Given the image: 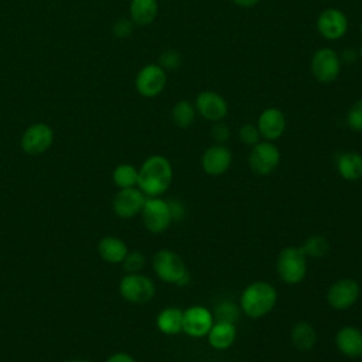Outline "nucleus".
<instances>
[{
	"label": "nucleus",
	"mask_w": 362,
	"mask_h": 362,
	"mask_svg": "<svg viewBox=\"0 0 362 362\" xmlns=\"http://www.w3.org/2000/svg\"><path fill=\"white\" fill-rule=\"evenodd\" d=\"M171 182L173 165L164 156H150L139 168L137 188L146 197H161L168 191Z\"/></svg>",
	"instance_id": "nucleus-1"
},
{
	"label": "nucleus",
	"mask_w": 362,
	"mask_h": 362,
	"mask_svg": "<svg viewBox=\"0 0 362 362\" xmlns=\"http://www.w3.org/2000/svg\"><path fill=\"white\" fill-rule=\"evenodd\" d=\"M277 297V290L272 283L257 280L243 288L239 297V307L249 318H262L276 307Z\"/></svg>",
	"instance_id": "nucleus-2"
},
{
	"label": "nucleus",
	"mask_w": 362,
	"mask_h": 362,
	"mask_svg": "<svg viewBox=\"0 0 362 362\" xmlns=\"http://www.w3.org/2000/svg\"><path fill=\"white\" fill-rule=\"evenodd\" d=\"M153 272L168 284L185 286L189 281V273L184 259L174 250L161 249L153 256Z\"/></svg>",
	"instance_id": "nucleus-3"
},
{
	"label": "nucleus",
	"mask_w": 362,
	"mask_h": 362,
	"mask_svg": "<svg viewBox=\"0 0 362 362\" xmlns=\"http://www.w3.org/2000/svg\"><path fill=\"white\" fill-rule=\"evenodd\" d=\"M276 270L283 283L298 284L307 274V256L300 246H287L277 255Z\"/></svg>",
	"instance_id": "nucleus-4"
},
{
	"label": "nucleus",
	"mask_w": 362,
	"mask_h": 362,
	"mask_svg": "<svg viewBox=\"0 0 362 362\" xmlns=\"http://www.w3.org/2000/svg\"><path fill=\"white\" fill-rule=\"evenodd\" d=\"M119 293L127 303L146 304L156 296V284L141 273H127L119 281Z\"/></svg>",
	"instance_id": "nucleus-5"
},
{
	"label": "nucleus",
	"mask_w": 362,
	"mask_h": 362,
	"mask_svg": "<svg viewBox=\"0 0 362 362\" xmlns=\"http://www.w3.org/2000/svg\"><path fill=\"white\" fill-rule=\"evenodd\" d=\"M140 214L144 228L154 235L165 232L173 223L168 201L160 197H147Z\"/></svg>",
	"instance_id": "nucleus-6"
},
{
	"label": "nucleus",
	"mask_w": 362,
	"mask_h": 362,
	"mask_svg": "<svg viewBox=\"0 0 362 362\" xmlns=\"http://www.w3.org/2000/svg\"><path fill=\"white\" fill-rule=\"evenodd\" d=\"M249 167L259 177H266L274 173L280 164V150L273 141H259L252 146L249 153Z\"/></svg>",
	"instance_id": "nucleus-7"
},
{
	"label": "nucleus",
	"mask_w": 362,
	"mask_h": 362,
	"mask_svg": "<svg viewBox=\"0 0 362 362\" xmlns=\"http://www.w3.org/2000/svg\"><path fill=\"white\" fill-rule=\"evenodd\" d=\"M359 294H361V287L358 281L351 277H344L334 281L328 287L327 303L334 310L345 311L358 301Z\"/></svg>",
	"instance_id": "nucleus-8"
},
{
	"label": "nucleus",
	"mask_w": 362,
	"mask_h": 362,
	"mask_svg": "<svg viewBox=\"0 0 362 362\" xmlns=\"http://www.w3.org/2000/svg\"><path fill=\"white\" fill-rule=\"evenodd\" d=\"M311 74L321 83L334 82L341 72V58L332 48H320L311 57Z\"/></svg>",
	"instance_id": "nucleus-9"
},
{
	"label": "nucleus",
	"mask_w": 362,
	"mask_h": 362,
	"mask_svg": "<svg viewBox=\"0 0 362 362\" xmlns=\"http://www.w3.org/2000/svg\"><path fill=\"white\" fill-rule=\"evenodd\" d=\"M134 85L141 96L154 98L164 90L167 74L158 64H147L137 72Z\"/></svg>",
	"instance_id": "nucleus-10"
},
{
	"label": "nucleus",
	"mask_w": 362,
	"mask_h": 362,
	"mask_svg": "<svg viewBox=\"0 0 362 362\" xmlns=\"http://www.w3.org/2000/svg\"><path fill=\"white\" fill-rule=\"evenodd\" d=\"M214 321V314L204 305H191L182 310V332L191 338L206 337Z\"/></svg>",
	"instance_id": "nucleus-11"
},
{
	"label": "nucleus",
	"mask_w": 362,
	"mask_h": 362,
	"mask_svg": "<svg viewBox=\"0 0 362 362\" xmlns=\"http://www.w3.org/2000/svg\"><path fill=\"white\" fill-rule=\"evenodd\" d=\"M54 141V130L47 123H34L21 136V148L30 156L45 153Z\"/></svg>",
	"instance_id": "nucleus-12"
},
{
	"label": "nucleus",
	"mask_w": 362,
	"mask_h": 362,
	"mask_svg": "<svg viewBox=\"0 0 362 362\" xmlns=\"http://www.w3.org/2000/svg\"><path fill=\"white\" fill-rule=\"evenodd\" d=\"M146 198L147 197L137 187L120 188L113 197L112 209L119 218L129 219L141 212Z\"/></svg>",
	"instance_id": "nucleus-13"
},
{
	"label": "nucleus",
	"mask_w": 362,
	"mask_h": 362,
	"mask_svg": "<svg viewBox=\"0 0 362 362\" xmlns=\"http://www.w3.org/2000/svg\"><path fill=\"white\" fill-rule=\"evenodd\" d=\"M197 112L209 122H221L228 115V103L223 96L214 90H202L195 99Z\"/></svg>",
	"instance_id": "nucleus-14"
},
{
	"label": "nucleus",
	"mask_w": 362,
	"mask_h": 362,
	"mask_svg": "<svg viewBox=\"0 0 362 362\" xmlns=\"http://www.w3.org/2000/svg\"><path fill=\"white\" fill-rule=\"evenodd\" d=\"M232 164V151L225 144H214L208 147L202 157L201 165L205 174L211 177H219L225 174Z\"/></svg>",
	"instance_id": "nucleus-15"
},
{
	"label": "nucleus",
	"mask_w": 362,
	"mask_h": 362,
	"mask_svg": "<svg viewBox=\"0 0 362 362\" xmlns=\"http://www.w3.org/2000/svg\"><path fill=\"white\" fill-rule=\"evenodd\" d=\"M317 30L325 40H339L348 30V18L338 8H327L317 18Z\"/></svg>",
	"instance_id": "nucleus-16"
},
{
	"label": "nucleus",
	"mask_w": 362,
	"mask_h": 362,
	"mask_svg": "<svg viewBox=\"0 0 362 362\" xmlns=\"http://www.w3.org/2000/svg\"><path fill=\"white\" fill-rule=\"evenodd\" d=\"M256 126L260 137L267 141H274L280 139L286 130V116L277 107H267L259 115Z\"/></svg>",
	"instance_id": "nucleus-17"
},
{
	"label": "nucleus",
	"mask_w": 362,
	"mask_h": 362,
	"mask_svg": "<svg viewBox=\"0 0 362 362\" xmlns=\"http://www.w3.org/2000/svg\"><path fill=\"white\" fill-rule=\"evenodd\" d=\"M335 346L346 358H362V331L354 325H345L335 334Z\"/></svg>",
	"instance_id": "nucleus-18"
},
{
	"label": "nucleus",
	"mask_w": 362,
	"mask_h": 362,
	"mask_svg": "<svg viewBox=\"0 0 362 362\" xmlns=\"http://www.w3.org/2000/svg\"><path fill=\"white\" fill-rule=\"evenodd\" d=\"M208 344L212 349L225 351L229 349L236 339V327L226 321H214L209 332L206 334Z\"/></svg>",
	"instance_id": "nucleus-19"
},
{
	"label": "nucleus",
	"mask_w": 362,
	"mask_h": 362,
	"mask_svg": "<svg viewBox=\"0 0 362 362\" xmlns=\"http://www.w3.org/2000/svg\"><path fill=\"white\" fill-rule=\"evenodd\" d=\"M337 171L345 181H358L362 178V154L356 151H344L337 157Z\"/></svg>",
	"instance_id": "nucleus-20"
},
{
	"label": "nucleus",
	"mask_w": 362,
	"mask_h": 362,
	"mask_svg": "<svg viewBox=\"0 0 362 362\" xmlns=\"http://www.w3.org/2000/svg\"><path fill=\"white\" fill-rule=\"evenodd\" d=\"M127 252L126 242L117 236H105L98 242V253L107 263H122Z\"/></svg>",
	"instance_id": "nucleus-21"
},
{
	"label": "nucleus",
	"mask_w": 362,
	"mask_h": 362,
	"mask_svg": "<svg viewBox=\"0 0 362 362\" xmlns=\"http://www.w3.org/2000/svg\"><path fill=\"white\" fill-rule=\"evenodd\" d=\"M156 325L164 335H178L182 332V310L178 307L163 308L156 318Z\"/></svg>",
	"instance_id": "nucleus-22"
},
{
	"label": "nucleus",
	"mask_w": 362,
	"mask_h": 362,
	"mask_svg": "<svg viewBox=\"0 0 362 362\" xmlns=\"http://www.w3.org/2000/svg\"><path fill=\"white\" fill-rule=\"evenodd\" d=\"M130 20L137 25H150L158 13L157 0H132L130 1Z\"/></svg>",
	"instance_id": "nucleus-23"
},
{
	"label": "nucleus",
	"mask_w": 362,
	"mask_h": 362,
	"mask_svg": "<svg viewBox=\"0 0 362 362\" xmlns=\"http://www.w3.org/2000/svg\"><path fill=\"white\" fill-rule=\"evenodd\" d=\"M290 339L294 348L300 351H310L317 342L315 328L307 321H298L290 331Z\"/></svg>",
	"instance_id": "nucleus-24"
},
{
	"label": "nucleus",
	"mask_w": 362,
	"mask_h": 362,
	"mask_svg": "<svg viewBox=\"0 0 362 362\" xmlns=\"http://www.w3.org/2000/svg\"><path fill=\"white\" fill-rule=\"evenodd\" d=\"M197 116V109L195 105H192L189 100L187 99H181L178 100L173 109H171V119L174 122V124L180 129H187L189 127Z\"/></svg>",
	"instance_id": "nucleus-25"
},
{
	"label": "nucleus",
	"mask_w": 362,
	"mask_h": 362,
	"mask_svg": "<svg viewBox=\"0 0 362 362\" xmlns=\"http://www.w3.org/2000/svg\"><path fill=\"white\" fill-rule=\"evenodd\" d=\"M112 180L115 182V185L120 189V188H132V187H137V181H139V168H136L132 164L123 163L115 167L113 173H112Z\"/></svg>",
	"instance_id": "nucleus-26"
},
{
	"label": "nucleus",
	"mask_w": 362,
	"mask_h": 362,
	"mask_svg": "<svg viewBox=\"0 0 362 362\" xmlns=\"http://www.w3.org/2000/svg\"><path fill=\"white\" fill-rule=\"evenodd\" d=\"M300 247L307 257L320 259V257H324L329 252V242L325 236L313 235V236L307 238Z\"/></svg>",
	"instance_id": "nucleus-27"
},
{
	"label": "nucleus",
	"mask_w": 362,
	"mask_h": 362,
	"mask_svg": "<svg viewBox=\"0 0 362 362\" xmlns=\"http://www.w3.org/2000/svg\"><path fill=\"white\" fill-rule=\"evenodd\" d=\"M240 313H242V310H240L239 304H236L230 300H223L215 307L212 314L216 321H226V322L235 324L239 320Z\"/></svg>",
	"instance_id": "nucleus-28"
},
{
	"label": "nucleus",
	"mask_w": 362,
	"mask_h": 362,
	"mask_svg": "<svg viewBox=\"0 0 362 362\" xmlns=\"http://www.w3.org/2000/svg\"><path fill=\"white\" fill-rule=\"evenodd\" d=\"M146 264V257L139 250H133V252H127L126 257L122 262L123 270L126 273H140L143 270Z\"/></svg>",
	"instance_id": "nucleus-29"
},
{
	"label": "nucleus",
	"mask_w": 362,
	"mask_h": 362,
	"mask_svg": "<svg viewBox=\"0 0 362 362\" xmlns=\"http://www.w3.org/2000/svg\"><path fill=\"white\" fill-rule=\"evenodd\" d=\"M346 124L354 132H362V99L355 102L346 113Z\"/></svg>",
	"instance_id": "nucleus-30"
},
{
	"label": "nucleus",
	"mask_w": 362,
	"mask_h": 362,
	"mask_svg": "<svg viewBox=\"0 0 362 362\" xmlns=\"http://www.w3.org/2000/svg\"><path fill=\"white\" fill-rule=\"evenodd\" d=\"M238 134L239 140L246 146H255L260 141V133L257 130V126L252 123H245L243 126H240Z\"/></svg>",
	"instance_id": "nucleus-31"
},
{
	"label": "nucleus",
	"mask_w": 362,
	"mask_h": 362,
	"mask_svg": "<svg viewBox=\"0 0 362 362\" xmlns=\"http://www.w3.org/2000/svg\"><path fill=\"white\" fill-rule=\"evenodd\" d=\"M158 65H160L164 71H174V69L180 68V65H181V55H180V52H177V51H174V49L164 51V52L160 55Z\"/></svg>",
	"instance_id": "nucleus-32"
},
{
	"label": "nucleus",
	"mask_w": 362,
	"mask_h": 362,
	"mask_svg": "<svg viewBox=\"0 0 362 362\" xmlns=\"http://www.w3.org/2000/svg\"><path fill=\"white\" fill-rule=\"evenodd\" d=\"M211 136L215 140L216 144H225L229 140L230 132L229 127L222 122H215V124L211 129Z\"/></svg>",
	"instance_id": "nucleus-33"
},
{
	"label": "nucleus",
	"mask_w": 362,
	"mask_h": 362,
	"mask_svg": "<svg viewBox=\"0 0 362 362\" xmlns=\"http://www.w3.org/2000/svg\"><path fill=\"white\" fill-rule=\"evenodd\" d=\"M133 31V21L127 18H120L113 25V34L117 38H127Z\"/></svg>",
	"instance_id": "nucleus-34"
},
{
	"label": "nucleus",
	"mask_w": 362,
	"mask_h": 362,
	"mask_svg": "<svg viewBox=\"0 0 362 362\" xmlns=\"http://www.w3.org/2000/svg\"><path fill=\"white\" fill-rule=\"evenodd\" d=\"M168 206H170L173 222H180L185 216V206L181 201H178V199L168 201Z\"/></svg>",
	"instance_id": "nucleus-35"
},
{
	"label": "nucleus",
	"mask_w": 362,
	"mask_h": 362,
	"mask_svg": "<svg viewBox=\"0 0 362 362\" xmlns=\"http://www.w3.org/2000/svg\"><path fill=\"white\" fill-rule=\"evenodd\" d=\"M105 362H136V361L127 352H115Z\"/></svg>",
	"instance_id": "nucleus-36"
},
{
	"label": "nucleus",
	"mask_w": 362,
	"mask_h": 362,
	"mask_svg": "<svg viewBox=\"0 0 362 362\" xmlns=\"http://www.w3.org/2000/svg\"><path fill=\"white\" fill-rule=\"evenodd\" d=\"M342 59H344L345 62L351 64V62H354V61L356 59V52H355L352 48H346V49H344V52H342Z\"/></svg>",
	"instance_id": "nucleus-37"
},
{
	"label": "nucleus",
	"mask_w": 362,
	"mask_h": 362,
	"mask_svg": "<svg viewBox=\"0 0 362 362\" xmlns=\"http://www.w3.org/2000/svg\"><path fill=\"white\" fill-rule=\"evenodd\" d=\"M236 6L243 7V8H250L259 3V0H232Z\"/></svg>",
	"instance_id": "nucleus-38"
},
{
	"label": "nucleus",
	"mask_w": 362,
	"mask_h": 362,
	"mask_svg": "<svg viewBox=\"0 0 362 362\" xmlns=\"http://www.w3.org/2000/svg\"><path fill=\"white\" fill-rule=\"evenodd\" d=\"M69 362H88V361H83V359H74V361H69Z\"/></svg>",
	"instance_id": "nucleus-39"
},
{
	"label": "nucleus",
	"mask_w": 362,
	"mask_h": 362,
	"mask_svg": "<svg viewBox=\"0 0 362 362\" xmlns=\"http://www.w3.org/2000/svg\"><path fill=\"white\" fill-rule=\"evenodd\" d=\"M359 57L362 58V44H361V47H359Z\"/></svg>",
	"instance_id": "nucleus-40"
},
{
	"label": "nucleus",
	"mask_w": 362,
	"mask_h": 362,
	"mask_svg": "<svg viewBox=\"0 0 362 362\" xmlns=\"http://www.w3.org/2000/svg\"><path fill=\"white\" fill-rule=\"evenodd\" d=\"M361 31H362V24H361Z\"/></svg>",
	"instance_id": "nucleus-41"
}]
</instances>
